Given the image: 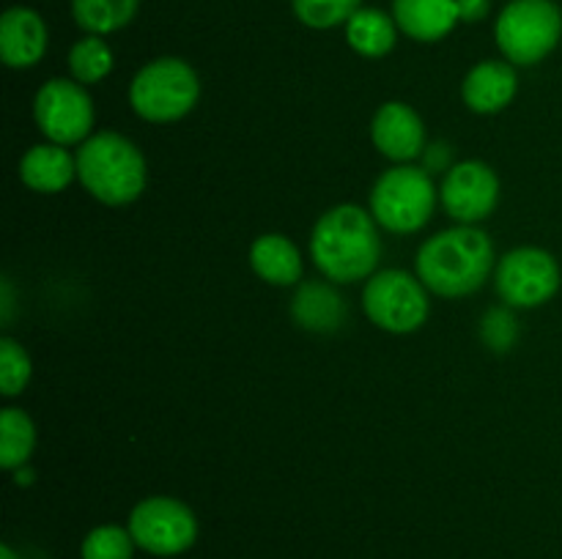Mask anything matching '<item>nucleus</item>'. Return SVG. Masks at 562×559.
<instances>
[{
    "label": "nucleus",
    "mask_w": 562,
    "mask_h": 559,
    "mask_svg": "<svg viewBox=\"0 0 562 559\" xmlns=\"http://www.w3.org/2000/svg\"><path fill=\"white\" fill-rule=\"evenodd\" d=\"M291 316L311 332H335L344 323V299L324 283H305L291 301Z\"/></svg>",
    "instance_id": "a211bd4d"
},
{
    "label": "nucleus",
    "mask_w": 562,
    "mask_h": 559,
    "mask_svg": "<svg viewBox=\"0 0 562 559\" xmlns=\"http://www.w3.org/2000/svg\"><path fill=\"white\" fill-rule=\"evenodd\" d=\"M31 356L27 351L16 343L14 338H0V392L5 398H14L31 381Z\"/></svg>",
    "instance_id": "b1692460"
},
{
    "label": "nucleus",
    "mask_w": 562,
    "mask_h": 559,
    "mask_svg": "<svg viewBox=\"0 0 562 559\" xmlns=\"http://www.w3.org/2000/svg\"><path fill=\"white\" fill-rule=\"evenodd\" d=\"M130 532L137 548L154 557H179L198 540V518L173 497H148L132 507Z\"/></svg>",
    "instance_id": "6e6552de"
},
{
    "label": "nucleus",
    "mask_w": 562,
    "mask_h": 559,
    "mask_svg": "<svg viewBox=\"0 0 562 559\" xmlns=\"http://www.w3.org/2000/svg\"><path fill=\"white\" fill-rule=\"evenodd\" d=\"M366 316L379 329L393 334H409L420 329L428 318V294L420 277H412L401 269L376 272L362 290Z\"/></svg>",
    "instance_id": "0eeeda50"
},
{
    "label": "nucleus",
    "mask_w": 562,
    "mask_h": 559,
    "mask_svg": "<svg viewBox=\"0 0 562 559\" xmlns=\"http://www.w3.org/2000/svg\"><path fill=\"white\" fill-rule=\"evenodd\" d=\"M69 69L80 85H97L113 71V53L102 36H86L71 47Z\"/></svg>",
    "instance_id": "4be33fe9"
},
{
    "label": "nucleus",
    "mask_w": 562,
    "mask_h": 559,
    "mask_svg": "<svg viewBox=\"0 0 562 559\" xmlns=\"http://www.w3.org/2000/svg\"><path fill=\"white\" fill-rule=\"evenodd\" d=\"M497 47L516 66H532L560 44L562 14L552 0H514L499 14Z\"/></svg>",
    "instance_id": "423d86ee"
},
{
    "label": "nucleus",
    "mask_w": 562,
    "mask_h": 559,
    "mask_svg": "<svg viewBox=\"0 0 562 559\" xmlns=\"http://www.w3.org/2000/svg\"><path fill=\"white\" fill-rule=\"evenodd\" d=\"M33 447H36V425L22 409L0 411V466L3 469H20L27 464Z\"/></svg>",
    "instance_id": "412c9836"
},
{
    "label": "nucleus",
    "mask_w": 562,
    "mask_h": 559,
    "mask_svg": "<svg viewBox=\"0 0 562 559\" xmlns=\"http://www.w3.org/2000/svg\"><path fill=\"white\" fill-rule=\"evenodd\" d=\"M437 186L428 170L395 164L384 170L371 190V214L390 233H415L426 228L437 208Z\"/></svg>",
    "instance_id": "20e7f679"
},
{
    "label": "nucleus",
    "mask_w": 562,
    "mask_h": 559,
    "mask_svg": "<svg viewBox=\"0 0 562 559\" xmlns=\"http://www.w3.org/2000/svg\"><path fill=\"white\" fill-rule=\"evenodd\" d=\"M75 175L77 159L58 142H38V146L27 148L20 162L22 184L31 186L33 192H44V195L66 190Z\"/></svg>",
    "instance_id": "2eb2a0df"
},
{
    "label": "nucleus",
    "mask_w": 562,
    "mask_h": 559,
    "mask_svg": "<svg viewBox=\"0 0 562 559\" xmlns=\"http://www.w3.org/2000/svg\"><path fill=\"white\" fill-rule=\"evenodd\" d=\"M355 11H360V0H294V14L316 31L349 22Z\"/></svg>",
    "instance_id": "393cba45"
},
{
    "label": "nucleus",
    "mask_w": 562,
    "mask_h": 559,
    "mask_svg": "<svg viewBox=\"0 0 562 559\" xmlns=\"http://www.w3.org/2000/svg\"><path fill=\"white\" fill-rule=\"evenodd\" d=\"M250 266L263 283L296 285L302 280V252L291 239L280 233H263L250 247Z\"/></svg>",
    "instance_id": "f3484780"
},
{
    "label": "nucleus",
    "mask_w": 562,
    "mask_h": 559,
    "mask_svg": "<svg viewBox=\"0 0 562 559\" xmlns=\"http://www.w3.org/2000/svg\"><path fill=\"white\" fill-rule=\"evenodd\" d=\"M77 179L104 206H126L146 190V159L130 137L97 132L77 148Z\"/></svg>",
    "instance_id": "7ed1b4c3"
},
{
    "label": "nucleus",
    "mask_w": 562,
    "mask_h": 559,
    "mask_svg": "<svg viewBox=\"0 0 562 559\" xmlns=\"http://www.w3.org/2000/svg\"><path fill=\"white\" fill-rule=\"evenodd\" d=\"M483 340H486L492 349L503 351L510 349V343L516 340V318L505 310H492L483 321Z\"/></svg>",
    "instance_id": "a878e982"
},
{
    "label": "nucleus",
    "mask_w": 562,
    "mask_h": 559,
    "mask_svg": "<svg viewBox=\"0 0 562 559\" xmlns=\"http://www.w3.org/2000/svg\"><path fill=\"white\" fill-rule=\"evenodd\" d=\"M516 88H519V80H516L514 66L503 60H483L472 66L470 75L464 77L461 96L472 113L494 115L514 102Z\"/></svg>",
    "instance_id": "4468645a"
},
{
    "label": "nucleus",
    "mask_w": 562,
    "mask_h": 559,
    "mask_svg": "<svg viewBox=\"0 0 562 559\" xmlns=\"http://www.w3.org/2000/svg\"><path fill=\"white\" fill-rule=\"evenodd\" d=\"M33 118H36L38 132L49 142L77 146L91 137L93 102L86 85L55 77L38 88L36 99H33Z\"/></svg>",
    "instance_id": "1a4fd4ad"
},
{
    "label": "nucleus",
    "mask_w": 562,
    "mask_h": 559,
    "mask_svg": "<svg viewBox=\"0 0 562 559\" xmlns=\"http://www.w3.org/2000/svg\"><path fill=\"white\" fill-rule=\"evenodd\" d=\"M201 96L195 69L181 58H157L143 66L130 85V104L143 121L170 124L190 113Z\"/></svg>",
    "instance_id": "39448f33"
},
{
    "label": "nucleus",
    "mask_w": 562,
    "mask_h": 559,
    "mask_svg": "<svg viewBox=\"0 0 562 559\" xmlns=\"http://www.w3.org/2000/svg\"><path fill=\"white\" fill-rule=\"evenodd\" d=\"M393 16L395 25L417 42H439L461 20L456 0H393Z\"/></svg>",
    "instance_id": "dca6fc26"
},
{
    "label": "nucleus",
    "mask_w": 562,
    "mask_h": 559,
    "mask_svg": "<svg viewBox=\"0 0 562 559\" xmlns=\"http://www.w3.org/2000/svg\"><path fill=\"white\" fill-rule=\"evenodd\" d=\"M417 277L439 296H470L486 283L494 266V244L472 225L442 230L423 241L415 258Z\"/></svg>",
    "instance_id": "f03ea898"
},
{
    "label": "nucleus",
    "mask_w": 562,
    "mask_h": 559,
    "mask_svg": "<svg viewBox=\"0 0 562 559\" xmlns=\"http://www.w3.org/2000/svg\"><path fill=\"white\" fill-rule=\"evenodd\" d=\"M459 3V16L464 22H477L488 14V0H456Z\"/></svg>",
    "instance_id": "bb28decb"
},
{
    "label": "nucleus",
    "mask_w": 562,
    "mask_h": 559,
    "mask_svg": "<svg viewBox=\"0 0 562 559\" xmlns=\"http://www.w3.org/2000/svg\"><path fill=\"white\" fill-rule=\"evenodd\" d=\"M371 137L379 153L393 162L406 164L417 159L426 148V126L423 118L404 102H384L371 121Z\"/></svg>",
    "instance_id": "f8f14e48"
},
{
    "label": "nucleus",
    "mask_w": 562,
    "mask_h": 559,
    "mask_svg": "<svg viewBox=\"0 0 562 559\" xmlns=\"http://www.w3.org/2000/svg\"><path fill=\"white\" fill-rule=\"evenodd\" d=\"M137 543L130 526L104 524L82 537L80 559H132Z\"/></svg>",
    "instance_id": "5701e85b"
},
{
    "label": "nucleus",
    "mask_w": 562,
    "mask_h": 559,
    "mask_svg": "<svg viewBox=\"0 0 562 559\" xmlns=\"http://www.w3.org/2000/svg\"><path fill=\"white\" fill-rule=\"evenodd\" d=\"M137 3L140 0H71V14L88 36H104L130 25Z\"/></svg>",
    "instance_id": "aec40b11"
},
{
    "label": "nucleus",
    "mask_w": 562,
    "mask_h": 559,
    "mask_svg": "<svg viewBox=\"0 0 562 559\" xmlns=\"http://www.w3.org/2000/svg\"><path fill=\"white\" fill-rule=\"evenodd\" d=\"M14 482L16 486H31L33 482V469L31 466H20V469H14Z\"/></svg>",
    "instance_id": "cd10ccee"
},
{
    "label": "nucleus",
    "mask_w": 562,
    "mask_h": 559,
    "mask_svg": "<svg viewBox=\"0 0 562 559\" xmlns=\"http://www.w3.org/2000/svg\"><path fill=\"white\" fill-rule=\"evenodd\" d=\"M346 42L366 58H382L395 47V20L379 9L355 11L346 22Z\"/></svg>",
    "instance_id": "6ab92c4d"
},
{
    "label": "nucleus",
    "mask_w": 562,
    "mask_h": 559,
    "mask_svg": "<svg viewBox=\"0 0 562 559\" xmlns=\"http://www.w3.org/2000/svg\"><path fill=\"white\" fill-rule=\"evenodd\" d=\"M47 53V25L31 9H9L0 16V55L11 69H31Z\"/></svg>",
    "instance_id": "ddd939ff"
},
{
    "label": "nucleus",
    "mask_w": 562,
    "mask_h": 559,
    "mask_svg": "<svg viewBox=\"0 0 562 559\" xmlns=\"http://www.w3.org/2000/svg\"><path fill=\"white\" fill-rule=\"evenodd\" d=\"M497 294L510 307H541L560 290V263L541 247H516L497 266Z\"/></svg>",
    "instance_id": "9d476101"
},
{
    "label": "nucleus",
    "mask_w": 562,
    "mask_h": 559,
    "mask_svg": "<svg viewBox=\"0 0 562 559\" xmlns=\"http://www.w3.org/2000/svg\"><path fill=\"white\" fill-rule=\"evenodd\" d=\"M0 559H16L14 548H11V546H5V543H3V546H0Z\"/></svg>",
    "instance_id": "c85d7f7f"
},
{
    "label": "nucleus",
    "mask_w": 562,
    "mask_h": 559,
    "mask_svg": "<svg viewBox=\"0 0 562 559\" xmlns=\"http://www.w3.org/2000/svg\"><path fill=\"white\" fill-rule=\"evenodd\" d=\"M442 206L456 223L475 225L486 219L499 203V179L486 162L467 159L453 164L442 181Z\"/></svg>",
    "instance_id": "9b49d317"
},
{
    "label": "nucleus",
    "mask_w": 562,
    "mask_h": 559,
    "mask_svg": "<svg viewBox=\"0 0 562 559\" xmlns=\"http://www.w3.org/2000/svg\"><path fill=\"white\" fill-rule=\"evenodd\" d=\"M311 255L318 272L333 283L371 277L382 255L373 214L351 203L324 212L313 228Z\"/></svg>",
    "instance_id": "f257e3e1"
}]
</instances>
